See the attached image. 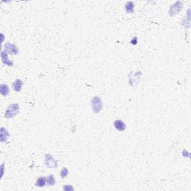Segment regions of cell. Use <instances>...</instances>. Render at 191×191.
Returning <instances> with one entry per match:
<instances>
[{"label": "cell", "instance_id": "9", "mask_svg": "<svg viewBox=\"0 0 191 191\" xmlns=\"http://www.w3.org/2000/svg\"><path fill=\"white\" fill-rule=\"evenodd\" d=\"M9 92L10 90L8 86L5 84H2L1 86H0V93H1V94L3 97H7V95L9 94Z\"/></svg>", "mask_w": 191, "mask_h": 191}, {"label": "cell", "instance_id": "3", "mask_svg": "<svg viewBox=\"0 0 191 191\" xmlns=\"http://www.w3.org/2000/svg\"><path fill=\"white\" fill-rule=\"evenodd\" d=\"M5 52L11 55H17L19 52V49L16 45L7 43L5 45Z\"/></svg>", "mask_w": 191, "mask_h": 191}, {"label": "cell", "instance_id": "4", "mask_svg": "<svg viewBox=\"0 0 191 191\" xmlns=\"http://www.w3.org/2000/svg\"><path fill=\"white\" fill-rule=\"evenodd\" d=\"M45 163H46V166L49 168H56L57 167V161L49 154L46 155Z\"/></svg>", "mask_w": 191, "mask_h": 191}, {"label": "cell", "instance_id": "2", "mask_svg": "<svg viewBox=\"0 0 191 191\" xmlns=\"http://www.w3.org/2000/svg\"><path fill=\"white\" fill-rule=\"evenodd\" d=\"M91 107L93 109V111L95 113H98L102 111L103 105L102 101L99 97H94L91 99Z\"/></svg>", "mask_w": 191, "mask_h": 191}, {"label": "cell", "instance_id": "14", "mask_svg": "<svg viewBox=\"0 0 191 191\" xmlns=\"http://www.w3.org/2000/svg\"><path fill=\"white\" fill-rule=\"evenodd\" d=\"M63 190H73V188L70 185H66L63 187Z\"/></svg>", "mask_w": 191, "mask_h": 191}, {"label": "cell", "instance_id": "1", "mask_svg": "<svg viewBox=\"0 0 191 191\" xmlns=\"http://www.w3.org/2000/svg\"><path fill=\"white\" fill-rule=\"evenodd\" d=\"M19 111H20V106H19L18 104L14 103V104L10 105L6 109L5 117L7 119L12 118V117L17 115V113H19Z\"/></svg>", "mask_w": 191, "mask_h": 191}, {"label": "cell", "instance_id": "7", "mask_svg": "<svg viewBox=\"0 0 191 191\" xmlns=\"http://www.w3.org/2000/svg\"><path fill=\"white\" fill-rule=\"evenodd\" d=\"M22 84H23V83L20 79L15 80L14 82L12 83V87H13V90L16 91V92H20L22 89Z\"/></svg>", "mask_w": 191, "mask_h": 191}, {"label": "cell", "instance_id": "6", "mask_svg": "<svg viewBox=\"0 0 191 191\" xmlns=\"http://www.w3.org/2000/svg\"><path fill=\"white\" fill-rule=\"evenodd\" d=\"M1 56H2V61L4 64L7 65L8 67H12V66H13V62L8 59V58H7V54L5 51H2V52H1Z\"/></svg>", "mask_w": 191, "mask_h": 191}, {"label": "cell", "instance_id": "5", "mask_svg": "<svg viewBox=\"0 0 191 191\" xmlns=\"http://www.w3.org/2000/svg\"><path fill=\"white\" fill-rule=\"evenodd\" d=\"M114 127H115L116 129L119 132H123L124 130H126V126L123 123V121L120 120V119H117L114 122Z\"/></svg>", "mask_w": 191, "mask_h": 191}, {"label": "cell", "instance_id": "13", "mask_svg": "<svg viewBox=\"0 0 191 191\" xmlns=\"http://www.w3.org/2000/svg\"><path fill=\"white\" fill-rule=\"evenodd\" d=\"M68 169H67V168H63V169L61 170V173H60V175H61V177L62 178H65L68 175Z\"/></svg>", "mask_w": 191, "mask_h": 191}, {"label": "cell", "instance_id": "12", "mask_svg": "<svg viewBox=\"0 0 191 191\" xmlns=\"http://www.w3.org/2000/svg\"><path fill=\"white\" fill-rule=\"evenodd\" d=\"M134 7V3L132 2H127V4L126 5V10L128 13H133Z\"/></svg>", "mask_w": 191, "mask_h": 191}, {"label": "cell", "instance_id": "10", "mask_svg": "<svg viewBox=\"0 0 191 191\" xmlns=\"http://www.w3.org/2000/svg\"><path fill=\"white\" fill-rule=\"evenodd\" d=\"M47 184V178L45 177H40L37 180L35 185L38 188H43Z\"/></svg>", "mask_w": 191, "mask_h": 191}, {"label": "cell", "instance_id": "11", "mask_svg": "<svg viewBox=\"0 0 191 191\" xmlns=\"http://www.w3.org/2000/svg\"><path fill=\"white\" fill-rule=\"evenodd\" d=\"M47 186H53L55 184V179L53 175H49L47 178Z\"/></svg>", "mask_w": 191, "mask_h": 191}, {"label": "cell", "instance_id": "8", "mask_svg": "<svg viewBox=\"0 0 191 191\" xmlns=\"http://www.w3.org/2000/svg\"><path fill=\"white\" fill-rule=\"evenodd\" d=\"M9 138V133L7 132V130L2 127L1 128V142L5 143Z\"/></svg>", "mask_w": 191, "mask_h": 191}]
</instances>
